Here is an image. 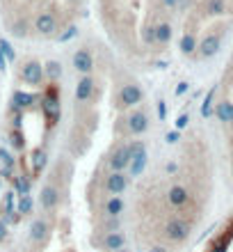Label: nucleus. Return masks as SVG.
<instances>
[{
  "label": "nucleus",
  "mask_w": 233,
  "mask_h": 252,
  "mask_svg": "<svg viewBox=\"0 0 233 252\" xmlns=\"http://www.w3.org/2000/svg\"><path fill=\"white\" fill-rule=\"evenodd\" d=\"M34 30L44 37H51L57 30V19H55L51 12H41L37 19H34Z\"/></svg>",
  "instance_id": "10"
},
{
  "label": "nucleus",
  "mask_w": 233,
  "mask_h": 252,
  "mask_svg": "<svg viewBox=\"0 0 233 252\" xmlns=\"http://www.w3.org/2000/svg\"><path fill=\"white\" fill-rule=\"evenodd\" d=\"M124 209H126V204H124V199L117 197V195L105 202V216L107 218H119L121 213H124Z\"/></svg>",
  "instance_id": "19"
},
{
  "label": "nucleus",
  "mask_w": 233,
  "mask_h": 252,
  "mask_svg": "<svg viewBox=\"0 0 233 252\" xmlns=\"http://www.w3.org/2000/svg\"><path fill=\"white\" fill-rule=\"evenodd\" d=\"M181 53L183 55H194L197 53V37H194V34H183V37H181Z\"/></svg>",
  "instance_id": "23"
},
{
  "label": "nucleus",
  "mask_w": 233,
  "mask_h": 252,
  "mask_svg": "<svg viewBox=\"0 0 233 252\" xmlns=\"http://www.w3.org/2000/svg\"><path fill=\"white\" fill-rule=\"evenodd\" d=\"M71 2H76V0H71Z\"/></svg>",
  "instance_id": "47"
},
{
  "label": "nucleus",
  "mask_w": 233,
  "mask_h": 252,
  "mask_svg": "<svg viewBox=\"0 0 233 252\" xmlns=\"http://www.w3.org/2000/svg\"><path fill=\"white\" fill-rule=\"evenodd\" d=\"M179 140H181V133H179V131L167 133V142H169V145H174V142H179Z\"/></svg>",
  "instance_id": "39"
},
{
  "label": "nucleus",
  "mask_w": 233,
  "mask_h": 252,
  "mask_svg": "<svg viewBox=\"0 0 233 252\" xmlns=\"http://www.w3.org/2000/svg\"><path fill=\"white\" fill-rule=\"evenodd\" d=\"M142 39L147 46H154L155 44V26H144L142 28Z\"/></svg>",
  "instance_id": "29"
},
{
  "label": "nucleus",
  "mask_w": 233,
  "mask_h": 252,
  "mask_svg": "<svg viewBox=\"0 0 233 252\" xmlns=\"http://www.w3.org/2000/svg\"><path fill=\"white\" fill-rule=\"evenodd\" d=\"M165 234H167V239L174 241V243H183L190 236V225L183 218H172L165 225Z\"/></svg>",
  "instance_id": "4"
},
{
  "label": "nucleus",
  "mask_w": 233,
  "mask_h": 252,
  "mask_svg": "<svg viewBox=\"0 0 233 252\" xmlns=\"http://www.w3.org/2000/svg\"><path fill=\"white\" fill-rule=\"evenodd\" d=\"M142 99H144V92H142L137 85H133V83L121 85L119 94H117V101H119V106H124V108L137 106V103H142Z\"/></svg>",
  "instance_id": "3"
},
{
  "label": "nucleus",
  "mask_w": 233,
  "mask_h": 252,
  "mask_svg": "<svg viewBox=\"0 0 233 252\" xmlns=\"http://www.w3.org/2000/svg\"><path fill=\"white\" fill-rule=\"evenodd\" d=\"M5 69H7V58L0 53V71H5Z\"/></svg>",
  "instance_id": "41"
},
{
  "label": "nucleus",
  "mask_w": 233,
  "mask_h": 252,
  "mask_svg": "<svg viewBox=\"0 0 233 252\" xmlns=\"http://www.w3.org/2000/svg\"><path fill=\"white\" fill-rule=\"evenodd\" d=\"M215 115H217V120H220V122L231 124V122H233V103H231V101H222L220 106H217V110H215Z\"/></svg>",
  "instance_id": "22"
},
{
  "label": "nucleus",
  "mask_w": 233,
  "mask_h": 252,
  "mask_svg": "<svg viewBox=\"0 0 233 252\" xmlns=\"http://www.w3.org/2000/svg\"><path fill=\"white\" fill-rule=\"evenodd\" d=\"M32 197L30 195H21V199H19V209L16 211L21 213V216H27V213H32Z\"/></svg>",
  "instance_id": "25"
},
{
  "label": "nucleus",
  "mask_w": 233,
  "mask_h": 252,
  "mask_svg": "<svg viewBox=\"0 0 233 252\" xmlns=\"http://www.w3.org/2000/svg\"><path fill=\"white\" fill-rule=\"evenodd\" d=\"M48 232H51V227H48V222L44 218H37L30 225V241L32 243H44V241L48 239Z\"/></svg>",
  "instance_id": "15"
},
{
  "label": "nucleus",
  "mask_w": 233,
  "mask_h": 252,
  "mask_svg": "<svg viewBox=\"0 0 233 252\" xmlns=\"http://www.w3.org/2000/svg\"><path fill=\"white\" fill-rule=\"evenodd\" d=\"M130 160H133V149L130 145H117L114 147V152L110 154V160H107V165L112 167V172H124L126 167H130Z\"/></svg>",
  "instance_id": "2"
},
{
  "label": "nucleus",
  "mask_w": 233,
  "mask_h": 252,
  "mask_svg": "<svg viewBox=\"0 0 233 252\" xmlns=\"http://www.w3.org/2000/svg\"><path fill=\"white\" fill-rule=\"evenodd\" d=\"M39 199H41V209L44 211H53L60 204V188L55 186V184H46V186L41 188Z\"/></svg>",
  "instance_id": "11"
},
{
  "label": "nucleus",
  "mask_w": 233,
  "mask_h": 252,
  "mask_svg": "<svg viewBox=\"0 0 233 252\" xmlns=\"http://www.w3.org/2000/svg\"><path fill=\"white\" fill-rule=\"evenodd\" d=\"M126 248V234L124 232H107L103 236V250L105 252H117Z\"/></svg>",
  "instance_id": "14"
},
{
  "label": "nucleus",
  "mask_w": 233,
  "mask_h": 252,
  "mask_svg": "<svg viewBox=\"0 0 233 252\" xmlns=\"http://www.w3.org/2000/svg\"><path fill=\"white\" fill-rule=\"evenodd\" d=\"M30 163H32V172H34V174H41V172H44V167H46V163H48V154H46V149H41V147L32 149Z\"/></svg>",
  "instance_id": "17"
},
{
  "label": "nucleus",
  "mask_w": 233,
  "mask_h": 252,
  "mask_svg": "<svg viewBox=\"0 0 233 252\" xmlns=\"http://www.w3.org/2000/svg\"><path fill=\"white\" fill-rule=\"evenodd\" d=\"M155 108H158V117H160V122H165V117H167V103H165L162 99H160V101H158V106H155Z\"/></svg>",
  "instance_id": "34"
},
{
  "label": "nucleus",
  "mask_w": 233,
  "mask_h": 252,
  "mask_svg": "<svg viewBox=\"0 0 233 252\" xmlns=\"http://www.w3.org/2000/svg\"><path fill=\"white\" fill-rule=\"evenodd\" d=\"M119 229V218H110L105 222V232H117Z\"/></svg>",
  "instance_id": "35"
},
{
  "label": "nucleus",
  "mask_w": 233,
  "mask_h": 252,
  "mask_svg": "<svg viewBox=\"0 0 233 252\" xmlns=\"http://www.w3.org/2000/svg\"><path fill=\"white\" fill-rule=\"evenodd\" d=\"M0 163H2V165L7 167V172H9L14 167V156L7 152V149H0Z\"/></svg>",
  "instance_id": "32"
},
{
  "label": "nucleus",
  "mask_w": 233,
  "mask_h": 252,
  "mask_svg": "<svg viewBox=\"0 0 233 252\" xmlns=\"http://www.w3.org/2000/svg\"><path fill=\"white\" fill-rule=\"evenodd\" d=\"M21 78H23V83H27V85H41L44 83V66H41V62L37 60H27L26 64L21 66Z\"/></svg>",
  "instance_id": "5"
},
{
  "label": "nucleus",
  "mask_w": 233,
  "mask_h": 252,
  "mask_svg": "<svg viewBox=\"0 0 233 252\" xmlns=\"http://www.w3.org/2000/svg\"><path fill=\"white\" fill-rule=\"evenodd\" d=\"M14 188L19 195H30V179L27 177H19V179H14Z\"/></svg>",
  "instance_id": "27"
},
{
  "label": "nucleus",
  "mask_w": 233,
  "mask_h": 252,
  "mask_svg": "<svg viewBox=\"0 0 233 252\" xmlns=\"http://www.w3.org/2000/svg\"><path fill=\"white\" fill-rule=\"evenodd\" d=\"M187 199H190V195H187V190L183 186H172L169 188V204L172 206L183 209V206L187 204Z\"/></svg>",
  "instance_id": "16"
},
{
  "label": "nucleus",
  "mask_w": 233,
  "mask_h": 252,
  "mask_svg": "<svg viewBox=\"0 0 233 252\" xmlns=\"http://www.w3.org/2000/svg\"><path fill=\"white\" fill-rule=\"evenodd\" d=\"M149 252H167V248H162V246H154Z\"/></svg>",
  "instance_id": "42"
},
{
  "label": "nucleus",
  "mask_w": 233,
  "mask_h": 252,
  "mask_svg": "<svg viewBox=\"0 0 233 252\" xmlns=\"http://www.w3.org/2000/svg\"><path fill=\"white\" fill-rule=\"evenodd\" d=\"M16 37H26L27 34V30H26V23H19V26H14V30H12Z\"/></svg>",
  "instance_id": "37"
},
{
  "label": "nucleus",
  "mask_w": 233,
  "mask_h": 252,
  "mask_svg": "<svg viewBox=\"0 0 233 252\" xmlns=\"http://www.w3.org/2000/svg\"><path fill=\"white\" fill-rule=\"evenodd\" d=\"M187 122H190V120H187V115H181L179 120H176V131H181V128H185Z\"/></svg>",
  "instance_id": "38"
},
{
  "label": "nucleus",
  "mask_w": 233,
  "mask_h": 252,
  "mask_svg": "<svg viewBox=\"0 0 233 252\" xmlns=\"http://www.w3.org/2000/svg\"><path fill=\"white\" fill-rule=\"evenodd\" d=\"M231 174H233V167H231Z\"/></svg>",
  "instance_id": "46"
},
{
  "label": "nucleus",
  "mask_w": 233,
  "mask_h": 252,
  "mask_svg": "<svg viewBox=\"0 0 233 252\" xmlns=\"http://www.w3.org/2000/svg\"><path fill=\"white\" fill-rule=\"evenodd\" d=\"M0 53L7 58V62H14V58H16V53H14L12 44H9L7 39H0Z\"/></svg>",
  "instance_id": "30"
},
{
  "label": "nucleus",
  "mask_w": 233,
  "mask_h": 252,
  "mask_svg": "<svg viewBox=\"0 0 233 252\" xmlns=\"http://www.w3.org/2000/svg\"><path fill=\"white\" fill-rule=\"evenodd\" d=\"M229 234H231V236H233V222H231V227H229Z\"/></svg>",
  "instance_id": "44"
},
{
  "label": "nucleus",
  "mask_w": 233,
  "mask_h": 252,
  "mask_svg": "<svg viewBox=\"0 0 233 252\" xmlns=\"http://www.w3.org/2000/svg\"><path fill=\"white\" fill-rule=\"evenodd\" d=\"M41 108H44V115H46V120L51 126H55L60 122V115H62V108H60V90L55 83L44 90L41 94Z\"/></svg>",
  "instance_id": "1"
},
{
  "label": "nucleus",
  "mask_w": 233,
  "mask_h": 252,
  "mask_svg": "<svg viewBox=\"0 0 233 252\" xmlns=\"http://www.w3.org/2000/svg\"><path fill=\"white\" fill-rule=\"evenodd\" d=\"M220 46H222V39L217 34H206V37L201 39V44L197 46V51H199V55L204 60H208V58H213V55L220 51Z\"/></svg>",
  "instance_id": "13"
},
{
  "label": "nucleus",
  "mask_w": 233,
  "mask_h": 252,
  "mask_svg": "<svg viewBox=\"0 0 233 252\" xmlns=\"http://www.w3.org/2000/svg\"><path fill=\"white\" fill-rule=\"evenodd\" d=\"M5 236H7V225L0 222V241H5Z\"/></svg>",
  "instance_id": "40"
},
{
  "label": "nucleus",
  "mask_w": 233,
  "mask_h": 252,
  "mask_svg": "<svg viewBox=\"0 0 233 252\" xmlns=\"http://www.w3.org/2000/svg\"><path fill=\"white\" fill-rule=\"evenodd\" d=\"M227 2L224 0H208V14H224Z\"/></svg>",
  "instance_id": "31"
},
{
  "label": "nucleus",
  "mask_w": 233,
  "mask_h": 252,
  "mask_svg": "<svg viewBox=\"0 0 233 252\" xmlns=\"http://www.w3.org/2000/svg\"><path fill=\"white\" fill-rule=\"evenodd\" d=\"M162 2H165V7H176V2H179V0H162Z\"/></svg>",
  "instance_id": "43"
},
{
  "label": "nucleus",
  "mask_w": 233,
  "mask_h": 252,
  "mask_svg": "<svg viewBox=\"0 0 233 252\" xmlns=\"http://www.w3.org/2000/svg\"><path fill=\"white\" fill-rule=\"evenodd\" d=\"M34 101H37V96L34 94H26V92H21V90H16L12 96V108L14 110H23V108L27 106H32Z\"/></svg>",
  "instance_id": "18"
},
{
  "label": "nucleus",
  "mask_w": 233,
  "mask_h": 252,
  "mask_svg": "<svg viewBox=\"0 0 233 252\" xmlns=\"http://www.w3.org/2000/svg\"><path fill=\"white\" fill-rule=\"evenodd\" d=\"M130 149H133L130 174H133V177H140V174L144 172V167H147V147H144V142H142V140H137V142H133V145H130Z\"/></svg>",
  "instance_id": "6"
},
{
  "label": "nucleus",
  "mask_w": 233,
  "mask_h": 252,
  "mask_svg": "<svg viewBox=\"0 0 233 252\" xmlns=\"http://www.w3.org/2000/svg\"><path fill=\"white\" fill-rule=\"evenodd\" d=\"M169 41H172V26L169 23H158L155 26V44L167 46Z\"/></svg>",
  "instance_id": "20"
},
{
  "label": "nucleus",
  "mask_w": 233,
  "mask_h": 252,
  "mask_svg": "<svg viewBox=\"0 0 233 252\" xmlns=\"http://www.w3.org/2000/svg\"><path fill=\"white\" fill-rule=\"evenodd\" d=\"M126 126H128V133H130V135H142V133L149 131L151 122H149V115L144 113V110H135L133 115L126 117Z\"/></svg>",
  "instance_id": "7"
},
{
  "label": "nucleus",
  "mask_w": 233,
  "mask_h": 252,
  "mask_svg": "<svg viewBox=\"0 0 233 252\" xmlns=\"http://www.w3.org/2000/svg\"><path fill=\"white\" fill-rule=\"evenodd\" d=\"M187 90H190V83H185V80H183V83H179V85H176L174 94H176V96H183V94H185Z\"/></svg>",
  "instance_id": "36"
},
{
  "label": "nucleus",
  "mask_w": 233,
  "mask_h": 252,
  "mask_svg": "<svg viewBox=\"0 0 233 252\" xmlns=\"http://www.w3.org/2000/svg\"><path fill=\"white\" fill-rule=\"evenodd\" d=\"M229 241H231V234H222L220 239H215L213 248H210V252H227V246H229Z\"/></svg>",
  "instance_id": "26"
},
{
  "label": "nucleus",
  "mask_w": 233,
  "mask_h": 252,
  "mask_svg": "<svg viewBox=\"0 0 233 252\" xmlns=\"http://www.w3.org/2000/svg\"><path fill=\"white\" fill-rule=\"evenodd\" d=\"M9 142H12V147L16 149V152H21L23 147H26V140H23V133L16 128V131H12L9 133Z\"/></svg>",
  "instance_id": "28"
},
{
  "label": "nucleus",
  "mask_w": 233,
  "mask_h": 252,
  "mask_svg": "<svg viewBox=\"0 0 233 252\" xmlns=\"http://www.w3.org/2000/svg\"><path fill=\"white\" fill-rule=\"evenodd\" d=\"M76 34H78V28L76 26H69L67 30H64V32L60 34V37H57V41H62V44H64V41H69V39H74Z\"/></svg>",
  "instance_id": "33"
},
{
  "label": "nucleus",
  "mask_w": 233,
  "mask_h": 252,
  "mask_svg": "<svg viewBox=\"0 0 233 252\" xmlns=\"http://www.w3.org/2000/svg\"><path fill=\"white\" fill-rule=\"evenodd\" d=\"M215 92H217V90H215V87H210V90H208V94H206V99H204V106H201V115H204V117H210V115H213Z\"/></svg>",
  "instance_id": "24"
},
{
  "label": "nucleus",
  "mask_w": 233,
  "mask_h": 252,
  "mask_svg": "<svg viewBox=\"0 0 233 252\" xmlns=\"http://www.w3.org/2000/svg\"><path fill=\"white\" fill-rule=\"evenodd\" d=\"M117 252H128V250H126V248H124V250H117Z\"/></svg>",
  "instance_id": "45"
},
{
  "label": "nucleus",
  "mask_w": 233,
  "mask_h": 252,
  "mask_svg": "<svg viewBox=\"0 0 233 252\" xmlns=\"http://www.w3.org/2000/svg\"><path fill=\"white\" fill-rule=\"evenodd\" d=\"M128 188V177L126 172H110L105 177V190L110 195H119Z\"/></svg>",
  "instance_id": "12"
},
{
  "label": "nucleus",
  "mask_w": 233,
  "mask_h": 252,
  "mask_svg": "<svg viewBox=\"0 0 233 252\" xmlns=\"http://www.w3.org/2000/svg\"><path fill=\"white\" fill-rule=\"evenodd\" d=\"M44 76H46L51 83H57L62 76V64L57 60H48L46 64H44Z\"/></svg>",
  "instance_id": "21"
},
{
  "label": "nucleus",
  "mask_w": 233,
  "mask_h": 252,
  "mask_svg": "<svg viewBox=\"0 0 233 252\" xmlns=\"http://www.w3.org/2000/svg\"><path fill=\"white\" fill-rule=\"evenodd\" d=\"M94 94H96V83H94L92 76H82L78 80V85H76V99L80 103H89L94 99Z\"/></svg>",
  "instance_id": "9"
},
{
  "label": "nucleus",
  "mask_w": 233,
  "mask_h": 252,
  "mask_svg": "<svg viewBox=\"0 0 233 252\" xmlns=\"http://www.w3.org/2000/svg\"><path fill=\"white\" fill-rule=\"evenodd\" d=\"M74 66H76V71H80L82 76H89L94 69V55L89 48H78L74 55Z\"/></svg>",
  "instance_id": "8"
}]
</instances>
